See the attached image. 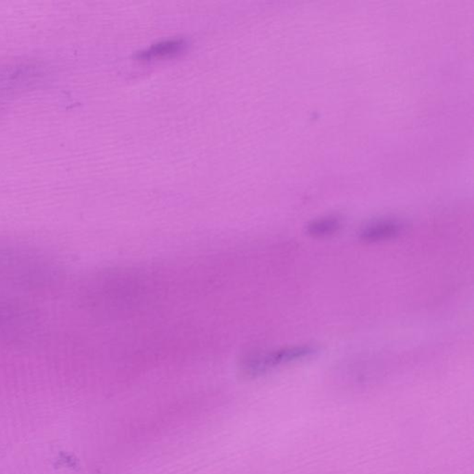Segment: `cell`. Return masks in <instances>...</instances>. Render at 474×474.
Returning a JSON list of instances; mask_svg holds the SVG:
<instances>
[{
    "label": "cell",
    "instance_id": "cell-1",
    "mask_svg": "<svg viewBox=\"0 0 474 474\" xmlns=\"http://www.w3.org/2000/svg\"><path fill=\"white\" fill-rule=\"evenodd\" d=\"M315 353H317V347L308 346V344L285 347V349L274 350V351L250 357L246 362H244L243 369L247 374L257 375V374L263 373L267 371L271 370V369L278 367L280 365L306 359Z\"/></svg>",
    "mask_w": 474,
    "mask_h": 474
},
{
    "label": "cell",
    "instance_id": "cell-2",
    "mask_svg": "<svg viewBox=\"0 0 474 474\" xmlns=\"http://www.w3.org/2000/svg\"><path fill=\"white\" fill-rule=\"evenodd\" d=\"M404 231V225L400 220L385 219L375 220L365 225L360 230V240L366 243H377L394 239Z\"/></svg>",
    "mask_w": 474,
    "mask_h": 474
},
{
    "label": "cell",
    "instance_id": "cell-3",
    "mask_svg": "<svg viewBox=\"0 0 474 474\" xmlns=\"http://www.w3.org/2000/svg\"><path fill=\"white\" fill-rule=\"evenodd\" d=\"M184 39H169L157 43L136 55L140 61H152L155 59H164L174 56L183 52L187 48Z\"/></svg>",
    "mask_w": 474,
    "mask_h": 474
},
{
    "label": "cell",
    "instance_id": "cell-4",
    "mask_svg": "<svg viewBox=\"0 0 474 474\" xmlns=\"http://www.w3.org/2000/svg\"><path fill=\"white\" fill-rule=\"evenodd\" d=\"M342 227L339 218L328 216L312 220L306 227V233L315 238H322L338 233Z\"/></svg>",
    "mask_w": 474,
    "mask_h": 474
}]
</instances>
